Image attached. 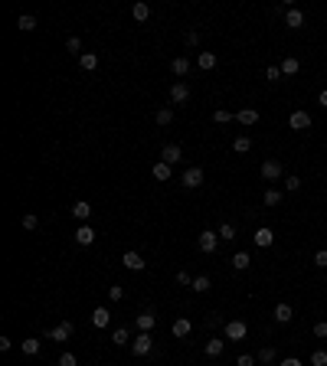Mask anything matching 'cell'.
<instances>
[{"mask_svg":"<svg viewBox=\"0 0 327 366\" xmlns=\"http://www.w3.org/2000/svg\"><path fill=\"white\" fill-rule=\"evenodd\" d=\"M285 190L298 193V190H301V177H285Z\"/></svg>","mask_w":327,"mask_h":366,"instance_id":"cell-37","label":"cell"},{"mask_svg":"<svg viewBox=\"0 0 327 366\" xmlns=\"http://www.w3.org/2000/svg\"><path fill=\"white\" fill-rule=\"evenodd\" d=\"M216 232H219V239H226V242H232V239H236V226L232 223H222Z\"/></svg>","mask_w":327,"mask_h":366,"instance_id":"cell-34","label":"cell"},{"mask_svg":"<svg viewBox=\"0 0 327 366\" xmlns=\"http://www.w3.org/2000/svg\"><path fill=\"white\" fill-rule=\"evenodd\" d=\"M36 226H39V219L33 216V213H26V216H23V229H30V232H33Z\"/></svg>","mask_w":327,"mask_h":366,"instance_id":"cell-41","label":"cell"},{"mask_svg":"<svg viewBox=\"0 0 327 366\" xmlns=\"http://www.w3.org/2000/svg\"><path fill=\"white\" fill-rule=\"evenodd\" d=\"M232 150H236V154H249V150H252V137L239 134V137L232 141Z\"/></svg>","mask_w":327,"mask_h":366,"instance_id":"cell-27","label":"cell"},{"mask_svg":"<svg viewBox=\"0 0 327 366\" xmlns=\"http://www.w3.org/2000/svg\"><path fill=\"white\" fill-rule=\"evenodd\" d=\"M121 262H124V268H131V272H144V265H148V262H144L137 252H124Z\"/></svg>","mask_w":327,"mask_h":366,"instance_id":"cell-15","label":"cell"},{"mask_svg":"<svg viewBox=\"0 0 327 366\" xmlns=\"http://www.w3.org/2000/svg\"><path fill=\"white\" fill-rule=\"evenodd\" d=\"M314 265L317 268H327V248H321V252L314 255Z\"/></svg>","mask_w":327,"mask_h":366,"instance_id":"cell-46","label":"cell"},{"mask_svg":"<svg viewBox=\"0 0 327 366\" xmlns=\"http://www.w3.org/2000/svg\"><path fill=\"white\" fill-rule=\"evenodd\" d=\"M262 199H265V206H278V203H282V190H265V196H262Z\"/></svg>","mask_w":327,"mask_h":366,"instance_id":"cell-35","label":"cell"},{"mask_svg":"<svg viewBox=\"0 0 327 366\" xmlns=\"http://www.w3.org/2000/svg\"><path fill=\"white\" fill-rule=\"evenodd\" d=\"M154 121H157V124H161V128H167V124H170V121H173V108H161V112H157V115H154Z\"/></svg>","mask_w":327,"mask_h":366,"instance_id":"cell-32","label":"cell"},{"mask_svg":"<svg viewBox=\"0 0 327 366\" xmlns=\"http://www.w3.org/2000/svg\"><path fill=\"white\" fill-rule=\"evenodd\" d=\"M317 101H321V105L327 108V88H324V92H321V95H317Z\"/></svg>","mask_w":327,"mask_h":366,"instance_id":"cell-51","label":"cell"},{"mask_svg":"<svg viewBox=\"0 0 327 366\" xmlns=\"http://www.w3.org/2000/svg\"><path fill=\"white\" fill-rule=\"evenodd\" d=\"M75 242H79V245H92V242H95V229L82 223L79 229H75Z\"/></svg>","mask_w":327,"mask_h":366,"instance_id":"cell-16","label":"cell"},{"mask_svg":"<svg viewBox=\"0 0 327 366\" xmlns=\"http://www.w3.org/2000/svg\"><path fill=\"white\" fill-rule=\"evenodd\" d=\"M311 366H327V350H314L311 353Z\"/></svg>","mask_w":327,"mask_h":366,"instance_id":"cell-36","label":"cell"},{"mask_svg":"<svg viewBox=\"0 0 327 366\" xmlns=\"http://www.w3.org/2000/svg\"><path fill=\"white\" fill-rule=\"evenodd\" d=\"M249 265H252V258H249V252H236V255H232V268H236V272H246Z\"/></svg>","mask_w":327,"mask_h":366,"instance_id":"cell-28","label":"cell"},{"mask_svg":"<svg viewBox=\"0 0 327 366\" xmlns=\"http://www.w3.org/2000/svg\"><path fill=\"white\" fill-rule=\"evenodd\" d=\"M131 350H134L137 356H148L151 350H154V340H151V334H137L134 340H131Z\"/></svg>","mask_w":327,"mask_h":366,"instance_id":"cell-5","label":"cell"},{"mask_svg":"<svg viewBox=\"0 0 327 366\" xmlns=\"http://www.w3.org/2000/svg\"><path fill=\"white\" fill-rule=\"evenodd\" d=\"M206 356H213V360H216V356L222 353V350H226V340H216V337H213V340H206Z\"/></svg>","mask_w":327,"mask_h":366,"instance_id":"cell-23","label":"cell"},{"mask_svg":"<svg viewBox=\"0 0 327 366\" xmlns=\"http://www.w3.org/2000/svg\"><path fill=\"white\" fill-rule=\"evenodd\" d=\"M151 174H154V180H161V183H167L173 177V167L170 164H164V161H157L154 167H151Z\"/></svg>","mask_w":327,"mask_h":366,"instance_id":"cell-13","label":"cell"},{"mask_svg":"<svg viewBox=\"0 0 327 366\" xmlns=\"http://www.w3.org/2000/svg\"><path fill=\"white\" fill-rule=\"evenodd\" d=\"M197 245L203 248V255H213V252H216V245H219V232L203 229V232H200V239H197Z\"/></svg>","mask_w":327,"mask_h":366,"instance_id":"cell-1","label":"cell"},{"mask_svg":"<svg viewBox=\"0 0 327 366\" xmlns=\"http://www.w3.org/2000/svg\"><path fill=\"white\" fill-rule=\"evenodd\" d=\"M285 26H288V30H301V26H304V13L295 10V7H288V13H285Z\"/></svg>","mask_w":327,"mask_h":366,"instance_id":"cell-11","label":"cell"},{"mask_svg":"<svg viewBox=\"0 0 327 366\" xmlns=\"http://www.w3.org/2000/svg\"><path fill=\"white\" fill-rule=\"evenodd\" d=\"M173 337H190V330H193V324L186 321V317H177V321H173Z\"/></svg>","mask_w":327,"mask_h":366,"instance_id":"cell-22","label":"cell"},{"mask_svg":"<svg viewBox=\"0 0 327 366\" xmlns=\"http://www.w3.org/2000/svg\"><path fill=\"white\" fill-rule=\"evenodd\" d=\"M236 121H239V124H246V128L259 124V108H242V112L236 115Z\"/></svg>","mask_w":327,"mask_h":366,"instance_id":"cell-17","label":"cell"},{"mask_svg":"<svg viewBox=\"0 0 327 366\" xmlns=\"http://www.w3.org/2000/svg\"><path fill=\"white\" fill-rule=\"evenodd\" d=\"M72 330H75V324H72V321H62L59 327H53L50 334H46V340H59V343H66L69 337H72Z\"/></svg>","mask_w":327,"mask_h":366,"instance_id":"cell-4","label":"cell"},{"mask_svg":"<svg viewBox=\"0 0 327 366\" xmlns=\"http://www.w3.org/2000/svg\"><path fill=\"white\" fill-rule=\"evenodd\" d=\"M108 298L115 301V304H118V301H124V288H121V285H111V288H108Z\"/></svg>","mask_w":327,"mask_h":366,"instance_id":"cell-38","label":"cell"},{"mask_svg":"<svg viewBox=\"0 0 327 366\" xmlns=\"http://www.w3.org/2000/svg\"><path fill=\"white\" fill-rule=\"evenodd\" d=\"M197 43H200V36H197V33L190 30V33H186V46H197Z\"/></svg>","mask_w":327,"mask_h":366,"instance_id":"cell-50","label":"cell"},{"mask_svg":"<svg viewBox=\"0 0 327 366\" xmlns=\"http://www.w3.org/2000/svg\"><path fill=\"white\" fill-rule=\"evenodd\" d=\"M170 72L177 75V82H180V79H183L186 72H190V59H186V56H177V59L170 62Z\"/></svg>","mask_w":327,"mask_h":366,"instance_id":"cell-19","label":"cell"},{"mask_svg":"<svg viewBox=\"0 0 327 366\" xmlns=\"http://www.w3.org/2000/svg\"><path fill=\"white\" fill-rule=\"evenodd\" d=\"M193 291H197V294H206V291H210V278H206V275H200V278H193Z\"/></svg>","mask_w":327,"mask_h":366,"instance_id":"cell-33","label":"cell"},{"mask_svg":"<svg viewBox=\"0 0 327 366\" xmlns=\"http://www.w3.org/2000/svg\"><path fill=\"white\" fill-rule=\"evenodd\" d=\"M282 366H304V363L298 360V356H285V360H282Z\"/></svg>","mask_w":327,"mask_h":366,"instance_id":"cell-49","label":"cell"},{"mask_svg":"<svg viewBox=\"0 0 327 366\" xmlns=\"http://www.w3.org/2000/svg\"><path fill=\"white\" fill-rule=\"evenodd\" d=\"M216 53H200V56H197V69H200V72H210V69H216Z\"/></svg>","mask_w":327,"mask_h":366,"instance_id":"cell-18","label":"cell"},{"mask_svg":"<svg viewBox=\"0 0 327 366\" xmlns=\"http://www.w3.org/2000/svg\"><path fill=\"white\" fill-rule=\"evenodd\" d=\"M262 177H265V180H282V161L268 157V161L262 164Z\"/></svg>","mask_w":327,"mask_h":366,"instance_id":"cell-8","label":"cell"},{"mask_svg":"<svg viewBox=\"0 0 327 366\" xmlns=\"http://www.w3.org/2000/svg\"><path fill=\"white\" fill-rule=\"evenodd\" d=\"M232 118H236V115H229L226 108H219V112H213V121H216V124H226V121H232Z\"/></svg>","mask_w":327,"mask_h":366,"instance_id":"cell-39","label":"cell"},{"mask_svg":"<svg viewBox=\"0 0 327 366\" xmlns=\"http://www.w3.org/2000/svg\"><path fill=\"white\" fill-rule=\"evenodd\" d=\"M314 337H327V324H324V321L314 324Z\"/></svg>","mask_w":327,"mask_h":366,"instance_id":"cell-48","label":"cell"},{"mask_svg":"<svg viewBox=\"0 0 327 366\" xmlns=\"http://www.w3.org/2000/svg\"><path fill=\"white\" fill-rule=\"evenodd\" d=\"M170 101H173V105H186V101H190V88H186V82H173V85H170Z\"/></svg>","mask_w":327,"mask_h":366,"instance_id":"cell-7","label":"cell"},{"mask_svg":"<svg viewBox=\"0 0 327 366\" xmlns=\"http://www.w3.org/2000/svg\"><path fill=\"white\" fill-rule=\"evenodd\" d=\"M17 26H20L23 33L36 30V17H33V13H20V17H17Z\"/></svg>","mask_w":327,"mask_h":366,"instance_id":"cell-26","label":"cell"},{"mask_svg":"<svg viewBox=\"0 0 327 366\" xmlns=\"http://www.w3.org/2000/svg\"><path fill=\"white\" fill-rule=\"evenodd\" d=\"M111 343H115V347H124V343H131V330H128V327L115 330V334H111Z\"/></svg>","mask_w":327,"mask_h":366,"instance_id":"cell-30","label":"cell"},{"mask_svg":"<svg viewBox=\"0 0 327 366\" xmlns=\"http://www.w3.org/2000/svg\"><path fill=\"white\" fill-rule=\"evenodd\" d=\"M108 324H111V310L108 307H95L92 310V327H108Z\"/></svg>","mask_w":327,"mask_h":366,"instance_id":"cell-14","label":"cell"},{"mask_svg":"<svg viewBox=\"0 0 327 366\" xmlns=\"http://www.w3.org/2000/svg\"><path fill=\"white\" fill-rule=\"evenodd\" d=\"M72 216L79 219V223H85V219L92 216V203H85V199H79V203H72Z\"/></svg>","mask_w":327,"mask_h":366,"instance_id":"cell-20","label":"cell"},{"mask_svg":"<svg viewBox=\"0 0 327 366\" xmlns=\"http://www.w3.org/2000/svg\"><path fill=\"white\" fill-rule=\"evenodd\" d=\"M236 366H255V356L252 353H242L239 360H236Z\"/></svg>","mask_w":327,"mask_h":366,"instance_id":"cell-47","label":"cell"},{"mask_svg":"<svg viewBox=\"0 0 327 366\" xmlns=\"http://www.w3.org/2000/svg\"><path fill=\"white\" fill-rule=\"evenodd\" d=\"M131 17L134 20H148L151 17V4H134L131 7Z\"/></svg>","mask_w":327,"mask_h":366,"instance_id":"cell-31","label":"cell"},{"mask_svg":"<svg viewBox=\"0 0 327 366\" xmlns=\"http://www.w3.org/2000/svg\"><path fill=\"white\" fill-rule=\"evenodd\" d=\"M259 363H275V350H272V347L259 350Z\"/></svg>","mask_w":327,"mask_h":366,"instance_id":"cell-40","label":"cell"},{"mask_svg":"<svg viewBox=\"0 0 327 366\" xmlns=\"http://www.w3.org/2000/svg\"><path fill=\"white\" fill-rule=\"evenodd\" d=\"M66 49H69V53H79V49H82V39H79V36H69V39H66Z\"/></svg>","mask_w":327,"mask_h":366,"instance_id":"cell-42","label":"cell"},{"mask_svg":"<svg viewBox=\"0 0 327 366\" xmlns=\"http://www.w3.org/2000/svg\"><path fill=\"white\" fill-rule=\"evenodd\" d=\"M255 245H259V248H268V245H272L275 242V232L272 229H268V226H259V229H255Z\"/></svg>","mask_w":327,"mask_h":366,"instance_id":"cell-10","label":"cell"},{"mask_svg":"<svg viewBox=\"0 0 327 366\" xmlns=\"http://www.w3.org/2000/svg\"><path fill=\"white\" fill-rule=\"evenodd\" d=\"M39 347H43V343H39L36 337H26V340H20V353H26V356H36Z\"/></svg>","mask_w":327,"mask_h":366,"instance_id":"cell-21","label":"cell"},{"mask_svg":"<svg viewBox=\"0 0 327 366\" xmlns=\"http://www.w3.org/2000/svg\"><path fill=\"white\" fill-rule=\"evenodd\" d=\"M180 183H183L186 190H197V186H203V167H186L183 177H180Z\"/></svg>","mask_w":327,"mask_h":366,"instance_id":"cell-2","label":"cell"},{"mask_svg":"<svg viewBox=\"0 0 327 366\" xmlns=\"http://www.w3.org/2000/svg\"><path fill=\"white\" fill-rule=\"evenodd\" d=\"M79 66L85 69V72H95V69H99V56H95V53H82V56H79Z\"/></svg>","mask_w":327,"mask_h":366,"instance_id":"cell-24","label":"cell"},{"mask_svg":"<svg viewBox=\"0 0 327 366\" xmlns=\"http://www.w3.org/2000/svg\"><path fill=\"white\" fill-rule=\"evenodd\" d=\"M288 124H291V131H308L311 128V115L304 112V108H298V112H291Z\"/></svg>","mask_w":327,"mask_h":366,"instance_id":"cell-6","label":"cell"},{"mask_svg":"<svg viewBox=\"0 0 327 366\" xmlns=\"http://www.w3.org/2000/svg\"><path fill=\"white\" fill-rule=\"evenodd\" d=\"M298 69H301V62H298V56H285V59H282V75H295Z\"/></svg>","mask_w":327,"mask_h":366,"instance_id":"cell-25","label":"cell"},{"mask_svg":"<svg viewBox=\"0 0 327 366\" xmlns=\"http://www.w3.org/2000/svg\"><path fill=\"white\" fill-rule=\"evenodd\" d=\"M265 79L268 82H278V79H282V69H278V66H268L265 69Z\"/></svg>","mask_w":327,"mask_h":366,"instance_id":"cell-43","label":"cell"},{"mask_svg":"<svg viewBox=\"0 0 327 366\" xmlns=\"http://www.w3.org/2000/svg\"><path fill=\"white\" fill-rule=\"evenodd\" d=\"M59 366H79V360H75V353H62L59 356Z\"/></svg>","mask_w":327,"mask_h":366,"instance_id":"cell-44","label":"cell"},{"mask_svg":"<svg viewBox=\"0 0 327 366\" xmlns=\"http://www.w3.org/2000/svg\"><path fill=\"white\" fill-rule=\"evenodd\" d=\"M177 285H183V288H190V285H193V278H190V272H177Z\"/></svg>","mask_w":327,"mask_h":366,"instance_id":"cell-45","label":"cell"},{"mask_svg":"<svg viewBox=\"0 0 327 366\" xmlns=\"http://www.w3.org/2000/svg\"><path fill=\"white\" fill-rule=\"evenodd\" d=\"M291 317H295V310H291V304H278V307H275V321H278V324H288Z\"/></svg>","mask_w":327,"mask_h":366,"instance_id":"cell-29","label":"cell"},{"mask_svg":"<svg viewBox=\"0 0 327 366\" xmlns=\"http://www.w3.org/2000/svg\"><path fill=\"white\" fill-rule=\"evenodd\" d=\"M137 330H141V334H151V330H154V324H157V317H154V310H144V314H137Z\"/></svg>","mask_w":327,"mask_h":366,"instance_id":"cell-12","label":"cell"},{"mask_svg":"<svg viewBox=\"0 0 327 366\" xmlns=\"http://www.w3.org/2000/svg\"><path fill=\"white\" fill-rule=\"evenodd\" d=\"M180 157H183L180 144H167V147L161 150V161H164V164H170V167H173V164H180Z\"/></svg>","mask_w":327,"mask_h":366,"instance_id":"cell-9","label":"cell"},{"mask_svg":"<svg viewBox=\"0 0 327 366\" xmlns=\"http://www.w3.org/2000/svg\"><path fill=\"white\" fill-rule=\"evenodd\" d=\"M246 334H249L246 321H226V340H229V343H236V340H246Z\"/></svg>","mask_w":327,"mask_h":366,"instance_id":"cell-3","label":"cell"}]
</instances>
